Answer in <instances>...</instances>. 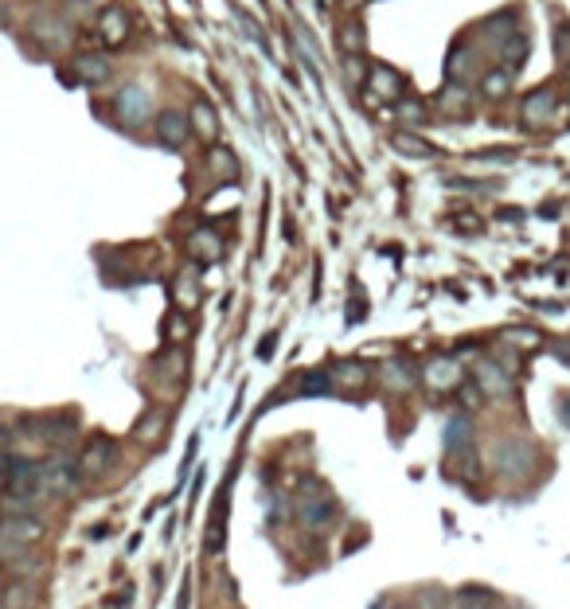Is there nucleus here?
I'll list each match as a JSON object with an SVG mask.
<instances>
[{
	"label": "nucleus",
	"mask_w": 570,
	"mask_h": 609,
	"mask_svg": "<svg viewBox=\"0 0 570 609\" xmlns=\"http://www.w3.org/2000/svg\"><path fill=\"white\" fill-rule=\"evenodd\" d=\"M438 102H441V110H446V114L465 117L469 106H473V94H469V86H461V83H446V91H441Z\"/></svg>",
	"instance_id": "obj_18"
},
{
	"label": "nucleus",
	"mask_w": 570,
	"mask_h": 609,
	"mask_svg": "<svg viewBox=\"0 0 570 609\" xmlns=\"http://www.w3.org/2000/svg\"><path fill=\"white\" fill-rule=\"evenodd\" d=\"M555 51H558V59H570V24H563L555 32Z\"/></svg>",
	"instance_id": "obj_35"
},
{
	"label": "nucleus",
	"mask_w": 570,
	"mask_h": 609,
	"mask_svg": "<svg viewBox=\"0 0 570 609\" xmlns=\"http://www.w3.org/2000/svg\"><path fill=\"white\" fill-rule=\"evenodd\" d=\"M273 340H278V336H266V344H262V348H258V356H262V360H270V352H273Z\"/></svg>",
	"instance_id": "obj_39"
},
{
	"label": "nucleus",
	"mask_w": 570,
	"mask_h": 609,
	"mask_svg": "<svg viewBox=\"0 0 570 609\" xmlns=\"http://www.w3.org/2000/svg\"><path fill=\"white\" fill-rule=\"evenodd\" d=\"M164 430H169V415H164V410H149V415H145L141 422H137L133 438L141 441V446H156Z\"/></svg>",
	"instance_id": "obj_17"
},
{
	"label": "nucleus",
	"mask_w": 570,
	"mask_h": 609,
	"mask_svg": "<svg viewBox=\"0 0 570 609\" xmlns=\"http://www.w3.org/2000/svg\"><path fill=\"white\" fill-rule=\"evenodd\" d=\"M293 512L305 527H329L336 519V500L329 496H297L293 500Z\"/></svg>",
	"instance_id": "obj_7"
},
{
	"label": "nucleus",
	"mask_w": 570,
	"mask_h": 609,
	"mask_svg": "<svg viewBox=\"0 0 570 609\" xmlns=\"http://www.w3.org/2000/svg\"><path fill=\"white\" fill-rule=\"evenodd\" d=\"M473 379H477L480 395H488V399L512 395V376H508V368H500L496 360H480L477 371H473Z\"/></svg>",
	"instance_id": "obj_6"
},
{
	"label": "nucleus",
	"mask_w": 570,
	"mask_h": 609,
	"mask_svg": "<svg viewBox=\"0 0 570 609\" xmlns=\"http://www.w3.org/2000/svg\"><path fill=\"white\" fill-rule=\"evenodd\" d=\"M8 449H12V430L0 426V454H8Z\"/></svg>",
	"instance_id": "obj_38"
},
{
	"label": "nucleus",
	"mask_w": 570,
	"mask_h": 609,
	"mask_svg": "<svg viewBox=\"0 0 570 609\" xmlns=\"http://www.w3.org/2000/svg\"><path fill=\"white\" fill-rule=\"evenodd\" d=\"M289 36H293V44H297V51H301V59H305V63H309V67H317V63H321V47H317V39H313V32L301 24L297 16L289 20Z\"/></svg>",
	"instance_id": "obj_19"
},
{
	"label": "nucleus",
	"mask_w": 570,
	"mask_h": 609,
	"mask_svg": "<svg viewBox=\"0 0 570 609\" xmlns=\"http://www.w3.org/2000/svg\"><path fill=\"white\" fill-rule=\"evenodd\" d=\"M114 114H117V122H122L125 130H141V125L153 117V102H149V94H145L141 86H122L117 98H114Z\"/></svg>",
	"instance_id": "obj_2"
},
{
	"label": "nucleus",
	"mask_w": 570,
	"mask_h": 609,
	"mask_svg": "<svg viewBox=\"0 0 570 609\" xmlns=\"http://www.w3.org/2000/svg\"><path fill=\"white\" fill-rule=\"evenodd\" d=\"M368 86H371V91H376L379 98H391V102H395V98H402V91H407L402 75L391 71V67H383V63H376V67L368 71Z\"/></svg>",
	"instance_id": "obj_14"
},
{
	"label": "nucleus",
	"mask_w": 570,
	"mask_h": 609,
	"mask_svg": "<svg viewBox=\"0 0 570 609\" xmlns=\"http://www.w3.org/2000/svg\"><path fill=\"white\" fill-rule=\"evenodd\" d=\"M344 71H348V78H352V83H368V67H363L360 59L344 55Z\"/></svg>",
	"instance_id": "obj_34"
},
{
	"label": "nucleus",
	"mask_w": 570,
	"mask_h": 609,
	"mask_svg": "<svg viewBox=\"0 0 570 609\" xmlns=\"http://www.w3.org/2000/svg\"><path fill=\"white\" fill-rule=\"evenodd\" d=\"M39 488L44 496H71L83 488V469L78 461H71L67 454H55L47 461H39Z\"/></svg>",
	"instance_id": "obj_1"
},
{
	"label": "nucleus",
	"mask_w": 570,
	"mask_h": 609,
	"mask_svg": "<svg viewBox=\"0 0 570 609\" xmlns=\"http://www.w3.org/2000/svg\"><path fill=\"white\" fill-rule=\"evenodd\" d=\"M117 454H122V449H117L114 438H91V446L78 457V469H83V477H102L117 465Z\"/></svg>",
	"instance_id": "obj_4"
},
{
	"label": "nucleus",
	"mask_w": 570,
	"mask_h": 609,
	"mask_svg": "<svg viewBox=\"0 0 570 609\" xmlns=\"http://www.w3.org/2000/svg\"><path fill=\"white\" fill-rule=\"evenodd\" d=\"M98 36H102L106 47H122L130 39V12L122 4H110L98 12Z\"/></svg>",
	"instance_id": "obj_8"
},
{
	"label": "nucleus",
	"mask_w": 570,
	"mask_h": 609,
	"mask_svg": "<svg viewBox=\"0 0 570 609\" xmlns=\"http://www.w3.org/2000/svg\"><path fill=\"white\" fill-rule=\"evenodd\" d=\"M566 78H570V75H566Z\"/></svg>",
	"instance_id": "obj_41"
},
{
	"label": "nucleus",
	"mask_w": 570,
	"mask_h": 609,
	"mask_svg": "<svg viewBox=\"0 0 570 609\" xmlns=\"http://www.w3.org/2000/svg\"><path fill=\"white\" fill-rule=\"evenodd\" d=\"M516 86V71H508V67H493L488 75H480V94L500 102V98H508Z\"/></svg>",
	"instance_id": "obj_16"
},
{
	"label": "nucleus",
	"mask_w": 570,
	"mask_h": 609,
	"mask_svg": "<svg viewBox=\"0 0 570 609\" xmlns=\"http://www.w3.org/2000/svg\"><path fill=\"white\" fill-rule=\"evenodd\" d=\"M532 465H535V454H532V446H524V441L504 438L493 446V469H500V473H508V477L527 473Z\"/></svg>",
	"instance_id": "obj_3"
},
{
	"label": "nucleus",
	"mask_w": 570,
	"mask_h": 609,
	"mask_svg": "<svg viewBox=\"0 0 570 609\" xmlns=\"http://www.w3.org/2000/svg\"><path fill=\"white\" fill-rule=\"evenodd\" d=\"M527 51H532V47H527V36H508L504 39V47H500V59H504V67L508 71H519V67L527 63Z\"/></svg>",
	"instance_id": "obj_22"
},
{
	"label": "nucleus",
	"mask_w": 570,
	"mask_h": 609,
	"mask_svg": "<svg viewBox=\"0 0 570 609\" xmlns=\"http://www.w3.org/2000/svg\"><path fill=\"white\" fill-rule=\"evenodd\" d=\"M156 137H161V145H169V149H184L192 137V122L184 110H161L156 114Z\"/></svg>",
	"instance_id": "obj_5"
},
{
	"label": "nucleus",
	"mask_w": 570,
	"mask_h": 609,
	"mask_svg": "<svg viewBox=\"0 0 570 609\" xmlns=\"http://www.w3.org/2000/svg\"><path fill=\"white\" fill-rule=\"evenodd\" d=\"M332 379L340 383V387H363V383H368V368H363V363H356V360H340L336 368L329 371Z\"/></svg>",
	"instance_id": "obj_21"
},
{
	"label": "nucleus",
	"mask_w": 570,
	"mask_h": 609,
	"mask_svg": "<svg viewBox=\"0 0 570 609\" xmlns=\"http://www.w3.org/2000/svg\"><path fill=\"white\" fill-rule=\"evenodd\" d=\"M176 301H180L184 309H192V304L200 301V289H195V270H184L180 278H176Z\"/></svg>",
	"instance_id": "obj_27"
},
{
	"label": "nucleus",
	"mask_w": 570,
	"mask_h": 609,
	"mask_svg": "<svg viewBox=\"0 0 570 609\" xmlns=\"http://www.w3.org/2000/svg\"><path fill=\"white\" fill-rule=\"evenodd\" d=\"M446 449L449 454H469L473 449V418L454 415L446 422Z\"/></svg>",
	"instance_id": "obj_15"
},
{
	"label": "nucleus",
	"mask_w": 570,
	"mask_h": 609,
	"mask_svg": "<svg viewBox=\"0 0 570 609\" xmlns=\"http://www.w3.org/2000/svg\"><path fill=\"white\" fill-rule=\"evenodd\" d=\"M383 383H387L391 391H399V395H407L410 387L418 383V376L410 371V363H402V360H391L387 368H383Z\"/></svg>",
	"instance_id": "obj_20"
},
{
	"label": "nucleus",
	"mask_w": 570,
	"mask_h": 609,
	"mask_svg": "<svg viewBox=\"0 0 570 609\" xmlns=\"http://www.w3.org/2000/svg\"><path fill=\"white\" fill-rule=\"evenodd\" d=\"M504 340L516 344V348H524V352H527V348H539V344H543V336H539L535 328H508Z\"/></svg>",
	"instance_id": "obj_31"
},
{
	"label": "nucleus",
	"mask_w": 570,
	"mask_h": 609,
	"mask_svg": "<svg viewBox=\"0 0 570 609\" xmlns=\"http://www.w3.org/2000/svg\"><path fill=\"white\" fill-rule=\"evenodd\" d=\"M473 63V51H469L465 44H457L454 47V55H449V63H446V71L454 75V83H461V78H465V67Z\"/></svg>",
	"instance_id": "obj_30"
},
{
	"label": "nucleus",
	"mask_w": 570,
	"mask_h": 609,
	"mask_svg": "<svg viewBox=\"0 0 570 609\" xmlns=\"http://www.w3.org/2000/svg\"><path fill=\"white\" fill-rule=\"evenodd\" d=\"M555 114V94L551 91H532L519 102V122L527 125V130H543L547 122H551Z\"/></svg>",
	"instance_id": "obj_9"
},
{
	"label": "nucleus",
	"mask_w": 570,
	"mask_h": 609,
	"mask_svg": "<svg viewBox=\"0 0 570 609\" xmlns=\"http://www.w3.org/2000/svg\"><path fill=\"white\" fill-rule=\"evenodd\" d=\"M188 122H192V133H200V141L219 145V114H215L211 102H195Z\"/></svg>",
	"instance_id": "obj_13"
},
{
	"label": "nucleus",
	"mask_w": 570,
	"mask_h": 609,
	"mask_svg": "<svg viewBox=\"0 0 570 609\" xmlns=\"http://www.w3.org/2000/svg\"><path fill=\"white\" fill-rule=\"evenodd\" d=\"M555 352H558V356H563V360L570 363V340H558V344H555Z\"/></svg>",
	"instance_id": "obj_40"
},
{
	"label": "nucleus",
	"mask_w": 570,
	"mask_h": 609,
	"mask_svg": "<svg viewBox=\"0 0 570 609\" xmlns=\"http://www.w3.org/2000/svg\"><path fill=\"white\" fill-rule=\"evenodd\" d=\"M480 399H485L480 395V387H461V402H465V407H477Z\"/></svg>",
	"instance_id": "obj_36"
},
{
	"label": "nucleus",
	"mask_w": 570,
	"mask_h": 609,
	"mask_svg": "<svg viewBox=\"0 0 570 609\" xmlns=\"http://www.w3.org/2000/svg\"><path fill=\"white\" fill-rule=\"evenodd\" d=\"M44 532L47 527L36 516H0V539H8V543H39Z\"/></svg>",
	"instance_id": "obj_10"
},
{
	"label": "nucleus",
	"mask_w": 570,
	"mask_h": 609,
	"mask_svg": "<svg viewBox=\"0 0 570 609\" xmlns=\"http://www.w3.org/2000/svg\"><path fill=\"white\" fill-rule=\"evenodd\" d=\"M32 36H36V39H51V44H59V39H67V28L59 24V20H51V16H36V20H32Z\"/></svg>",
	"instance_id": "obj_26"
},
{
	"label": "nucleus",
	"mask_w": 570,
	"mask_h": 609,
	"mask_svg": "<svg viewBox=\"0 0 570 609\" xmlns=\"http://www.w3.org/2000/svg\"><path fill=\"white\" fill-rule=\"evenodd\" d=\"M399 117H402V122H410V125H422V122H426V110H422V102H407V98H402V102H399Z\"/></svg>",
	"instance_id": "obj_33"
},
{
	"label": "nucleus",
	"mask_w": 570,
	"mask_h": 609,
	"mask_svg": "<svg viewBox=\"0 0 570 609\" xmlns=\"http://www.w3.org/2000/svg\"><path fill=\"white\" fill-rule=\"evenodd\" d=\"M422 379H426V387H434V391H457L461 368H457V360H449V356H434L426 368H422Z\"/></svg>",
	"instance_id": "obj_11"
},
{
	"label": "nucleus",
	"mask_w": 570,
	"mask_h": 609,
	"mask_svg": "<svg viewBox=\"0 0 570 609\" xmlns=\"http://www.w3.org/2000/svg\"><path fill=\"white\" fill-rule=\"evenodd\" d=\"M75 75H78V83H86V86H102L106 78L114 75V67H110V59L106 55L86 51V55L75 59Z\"/></svg>",
	"instance_id": "obj_12"
},
{
	"label": "nucleus",
	"mask_w": 570,
	"mask_h": 609,
	"mask_svg": "<svg viewBox=\"0 0 570 609\" xmlns=\"http://www.w3.org/2000/svg\"><path fill=\"white\" fill-rule=\"evenodd\" d=\"M391 145H395L399 153H407V156H434V145L422 141V137H410V133L391 137Z\"/></svg>",
	"instance_id": "obj_25"
},
{
	"label": "nucleus",
	"mask_w": 570,
	"mask_h": 609,
	"mask_svg": "<svg viewBox=\"0 0 570 609\" xmlns=\"http://www.w3.org/2000/svg\"><path fill=\"white\" fill-rule=\"evenodd\" d=\"M36 602V590L28 582H12L4 594H0V609H28Z\"/></svg>",
	"instance_id": "obj_23"
},
{
	"label": "nucleus",
	"mask_w": 570,
	"mask_h": 609,
	"mask_svg": "<svg viewBox=\"0 0 570 609\" xmlns=\"http://www.w3.org/2000/svg\"><path fill=\"white\" fill-rule=\"evenodd\" d=\"M332 387V376L329 371H309V379L301 383V395H321V391Z\"/></svg>",
	"instance_id": "obj_32"
},
{
	"label": "nucleus",
	"mask_w": 570,
	"mask_h": 609,
	"mask_svg": "<svg viewBox=\"0 0 570 609\" xmlns=\"http://www.w3.org/2000/svg\"><path fill=\"white\" fill-rule=\"evenodd\" d=\"M211 169L219 180H231L234 172H239V161H234L231 149H223V145H211Z\"/></svg>",
	"instance_id": "obj_24"
},
{
	"label": "nucleus",
	"mask_w": 570,
	"mask_h": 609,
	"mask_svg": "<svg viewBox=\"0 0 570 609\" xmlns=\"http://www.w3.org/2000/svg\"><path fill=\"white\" fill-rule=\"evenodd\" d=\"M184 336H188V324L180 317H172V340H184Z\"/></svg>",
	"instance_id": "obj_37"
},
{
	"label": "nucleus",
	"mask_w": 570,
	"mask_h": 609,
	"mask_svg": "<svg viewBox=\"0 0 570 609\" xmlns=\"http://www.w3.org/2000/svg\"><path fill=\"white\" fill-rule=\"evenodd\" d=\"M192 250L195 254H203V258H208V262H215V258H219V239H215V234L211 231H200V234H192Z\"/></svg>",
	"instance_id": "obj_29"
},
{
	"label": "nucleus",
	"mask_w": 570,
	"mask_h": 609,
	"mask_svg": "<svg viewBox=\"0 0 570 609\" xmlns=\"http://www.w3.org/2000/svg\"><path fill=\"white\" fill-rule=\"evenodd\" d=\"M457 609H496V597L488 590H461L457 594Z\"/></svg>",
	"instance_id": "obj_28"
}]
</instances>
